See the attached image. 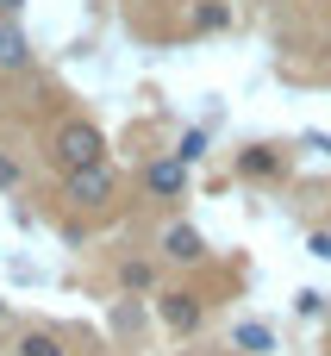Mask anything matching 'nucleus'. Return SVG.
Listing matches in <instances>:
<instances>
[{
	"label": "nucleus",
	"mask_w": 331,
	"mask_h": 356,
	"mask_svg": "<svg viewBox=\"0 0 331 356\" xmlns=\"http://www.w3.org/2000/svg\"><path fill=\"white\" fill-rule=\"evenodd\" d=\"M100 125L94 119H69V125H56V163L75 175V169H88V163H100Z\"/></svg>",
	"instance_id": "1"
},
{
	"label": "nucleus",
	"mask_w": 331,
	"mask_h": 356,
	"mask_svg": "<svg viewBox=\"0 0 331 356\" xmlns=\"http://www.w3.org/2000/svg\"><path fill=\"white\" fill-rule=\"evenodd\" d=\"M113 200V169L106 163H88L69 175V207H106Z\"/></svg>",
	"instance_id": "2"
},
{
	"label": "nucleus",
	"mask_w": 331,
	"mask_h": 356,
	"mask_svg": "<svg viewBox=\"0 0 331 356\" xmlns=\"http://www.w3.org/2000/svg\"><path fill=\"white\" fill-rule=\"evenodd\" d=\"M144 188H150L156 200H175V194L188 188V163H181V156H156V163H144Z\"/></svg>",
	"instance_id": "3"
},
{
	"label": "nucleus",
	"mask_w": 331,
	"mask_h": 356,
	"mask_svg": "<svg viewBox=\"0 0 331 356\" xmlns=\"http://www.w3.org/2000/svg\"><path fill=\"white\" fill-rule=\"evenodd\" d=\"M238 175H257V181L282 175V150H275V144H250V150L238 156Z\"/></svg>",
	"instance_id": "4"
},
{
	"label": "nucleus",
	"mask_w": 331,
	"mask_h": 356,
	"mask_svg": "<svg viewBox=\"0 0 331 356\" xmlns=\"http://www.w3.org/2000/svg\"><path fill=\"white\" fill-rule=\"evenodd\" d=\"M200 250H207V244H200L194 225H169V232H163V257H169V263H194Z\"/></svg>",
	"instance_id": "5"
},
{
	"label": "nucleus",
	"mask_w": 331,
	"mask_h": 356,
	"mask_svg": "<svg viewBox=\"0 0 331 356\" xmlns=\"http://www.w3.org/2000/svg\"><path fill=\"white\" fill-rule=\"evenodd\" d=\"M0 69H6V75L31 69V44H25V31H19V25H0Z\"/></svg>",
	"instance_id": "6"
},
{
	"label": "nucleus",
	"mask_w": 331,
	"mask_h": 356,
	"mask_svg": "<svg viewBox=\"0 0 331 356\" xmlns=\"http://www.w3.org/2000/svg\"><path fill=\"white\" fill-rule=\"evenodd\" d=\"M163 325H169V332H194V325H200L194 294H163Z\"/></svg>",
	"instance_id": "7"
},
{
	"label": "nucleus",
	"mask_w": 331,
	"mask_h": 356,
	"mask_svg": "<svg viewBox=\"0 0 331 356\" xmlns=\"http://www.w3.org/2000/svg\"><path fill=\"white\" fill-rule=\"evenodd\" d=\"M225 25H232V6H225V0H200L194 31H225Z\"/></svg>",
	"instance_id": "8"
},
{
	"label": "nucleus",
	"mask_w": 331,
	"mask_h": 356,
	"mask_svg": "<svg viewBox=\"0 0 331 356\" xmlns=\"http://www.w3.org/2000/svg\"><path fill=\"white\" fill-rule=\"evenodd\" d=\"M119 282H125V288H131V294H144V288H156V269H150V263H138V257H131V263H119Z\"/></svg>",
	"instance_id": "9"
},
{
	"label": "nucleus",
	"mask_w": 331,
	"mask_h": 356,
	"mask_svg": "<svg viewBox=\"0 0 331 356\" xmlns=\"http://www.w3.org/2000/svg\"><path fill=\"white\" fill-rule=\"evenodd\" d=\"M269 325H238V350H250V356H269Z\"/></svg>",
	"instance_id": "10"
},
{
	"label": "nucleus",
	"mask_w": 331,
	"mask_h": 356,
	"mask_svg": "<svg viewBox=\"0 0 331 356\" xmlns=\"http://www.w3.org/2000/svg\"><path fill=\"white\" fill-rule=\"evenodd\" d=\"M19 356H63V344H56L50 332H25V338H19Z\"/></svg>",
	"instance_id": "11"
},
{
	"label": "nucleus",
	"mask_w": 331,
	"mask_h": 356,
	"mask_svg": "<svg viewBox=\"0 0 331 356\" xmlns=\"http://www.w3.org/2000/svg\"><path fill=\"white\" fill-rule=\"evenodd\" d=\"M175 156H181V163H200V156H207V131H181Z\"/></svg>",
	"instance_id": "12"
},
{
	"label": "nucleus",
	"mask_w": 331,
	"mask_h": 356,
	"mask_svg": "<svg viewBox=\"0 0 331 356\" xmlns=\"http://www.w3.org/2000/svg\"><path fill=\"white\" fill-rule=\"evenodd\" d=\"M25 181V169H19V156H0V188H19Z\"/></svg>",
	"instance_id": "13"
},
{
	"label": "nucleus",
	"mask_w": 331,
	"mask_h": 356,
	"mask_svg": "<svg viewBox=\"0 0 331 356\" xmlns=\"http://www.w3.org/2000/svg\"><path fill=\"white\" fill-rule=\"evenodd\" d=\"M307 250H313V257H331V232H313V238H307Z\"/></svg>",
	"instance_id": "14"
},
{
	"label": "nucleus",
	"mask_w": 331,
	"mask_h": 356,
	"mask_svg": "<svg viewBox=\"0 0 331 356\" xmlns=\"http://www.w3.org/2000/svg\"><path fill=\"white\" fill-rule=\"evenodd\" d=\"M19 6H25V0H0V13H19Z\"/></svg>",
	"instance_id": "15"
},
{
	"label": "nucleus",
	"mask_w": 331,
	"mask_h": 356,
	"mask_svg": "<svg viewBox=\"0 0 331 356\" xmlns=\"http://www.w3.org/2000/svg\"><path fill=\"white\" fill-rule=\"evenodd\" d=\"M0 319H6V300H0Z\"/></svg>",
	"instance_id": "16"
}]
</instances>
